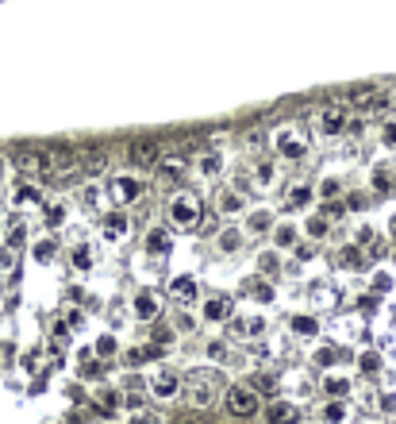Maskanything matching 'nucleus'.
I'll return each instance as SVG.
<instances>
[{
	"label": "nucleus",
	"mask_w": 396,
	"mask_h": 424,
	"mask_svg": "<svg viewBox=\"0 0 396 424\" xmlns=\"http://www.w3.org/2000/svg\"><path fill=\"white\" fill-rule=\"evenodd\" d=\"M270 143H273V150H277L281 158H289V162H300V158H308V132L304 127H297V124H281V127H273V135H270Z\"/></svg>",
	"instance_id": "nucleus-1"
},
{
	"label": "nucleus",
	"mask_w": 396,
	"mask_h": 424,
	"mask_svg": "<svg viewBox=\"0 0 396 424\" xmlns=\"http://www.w3.org/2000/svg\"><path fill=\"white\" fill-rule=\"evenodd\" d=\"M200 212H204V208H200V197H197V193H189V189L174 193L170 205H165V217H170V224H174V228H192Z\"/></svg>",
	"instance_id": "nucleus-2"
},
{
	"label": "nucleus",
	"mask_w": 396,
	"mask_h": 424,
	"mask_svg": "<svg viewBox=\"0 0 396 424\" xmlns=\"http://www.w3.org/2000/svg\"><path fill=\"white\" fill-rule=\"evenodd\" d=\"M147 193V182L135 174H119L112 182H104V201L108 205H135V201Z\"/></svg>",
	"instance_id": "nucleus-3"
},
{
	"label": "nucleus",
	"mask_w": 396,
	"mask_h": 424,
	"mask_svg": "<svg viewBox=\"0 0 396 424\" xmlns=\"http://www.w3.org/2000/svg\"><path fill=\"white\" fill-rule=\"evenodd\" d=\"M315 124H320V132L327 135V139L343 135V132L350 127V112H347V104H338V100L323 104V109H320V116H315Z\"/></svg>",
	"instance_id": "nucleus-4"
},
{
	"label": "nucleus",
	"mask_w": 396,
	"mask_h": 424,
	"mask_svg": "<svg viewBox=\"0 0 396 424\" xmlns=\"http://www.w3.org/2000/svg\"><path fill=\"white\" fill-rule=\"evenodd\" d=\"M100 235H104L108 243H124L127 235H131V217H127V212H119V208L104 212V220H100Z\"/></svg>",
	"instance_id": "nucleus-5"
},
{
	"label": "nucleus",
	"mask_w": 396,
	"mask_h": 424,
	"mask_svg": "<svg viewBox=\"0 0 396 424\" xmlns=\"http://www.w3.org/2000/svg\"><path fill=\"white\" fill-rule=\"evenodd\" d=\"M223 401H227V413L231 416H254L258 413V398H254V390H242V386H231V390L223 393Z\"/></svg>",
	"instance_id": "nucleus-6"
},
{
	"label": "nucleus",
	"mask_w": 396,
	"mask_h": 424,
	"mask_svg": "<svg viewBox=\"0 0 396 424\" xmlns=\"http://www.w3.org/2000/svg\"><path fill=\"white\" fill-rule=\"evenodd\" d=\"M12 162H16V170H24V174H50V150L24 147V150L12 155Z\"/></svg>",
	"instance_id": "nucleus-7"
},
{
	"label": "nucleus",
	"mask_w": 396,
	"mask_h": 424,
	"mask_svg": "<svg viewBox=\"0 0 396 424\" xmlns=\"http://www.w3.org/2000/svg\"><path fill=\"white\" fill-rule=\"evenodd\" d=\"M150 393H154V398H165V401L181 393V378H177L174 366H158L154 378H150Z\"/></svg>",
	"instance_id": "nucleus-8"
},
{
	"label": "nucleus",
	"mask_w": 396,
	"mask_h": 424,
	"mask_svg": "<svg viewBox=\"0 0 396 424\" xmlns=\"http://www.w3.org/2000/svg\"><path fill=\"white\" fill-rule=\"evenodd\" d=\"M185 398H189V405H192V409H208V405L215 401V386H212V378H204V375L189 378V386H185Z\"/></svg>",
	"instance_id": "nucleus-9"
},
{
	"label": "nucleus",
	"mask_w": 396,
	"mask_h": 424,
	"mask_svg": "<svg viewBox=\"0 0 396 424\" xmlns=\"http://www.w3.org/2000/svg\"><path fill=\"white\" fill-rule=\"evenodd\" d=\"M350 100L358 104V112H381V109H388V93L385 89H370V85H362V89H354L350 93Z\"/></svg>",
	"instance_id": "nucleus-10"
},
{
	"label": "nucleus",
	"mask_w": 396,
	"mask_h": 424,
	"mask_svg": "<svg viewBox=\"0 0 396 424\" xmlns=\"http://www.w3.org/2000/svg\"><path fill=\"white\" fill-rule=\"evenodd\" d=\"M127 158H131V166L154 170V166H158V158H162V147H158V143H150V139H139V143H131Z\"/></svg>",
	"instance_id": "nucleus-11"
},
{
	"label": "nucleus",
	"mask_w": 396,
	"mask_h": 424,
	"mask_svg": "<svg viewBox=\"0 0 396 424\" xmlns=\"http://www.w3.org/2000/svg\"><path fill=\"white\" fill-rule=\"evenodd\" d=\"M131 313L139 316V320H154V316L162 313V301H158V293H154V290H139V293H135V301H131Z\"/></svg>",
	"instance_id": "nucleus-12"
},
{
	"label": "nucleus",
	"mask_w": 396,
	"mask_h": 424,
	"mask_svg": "<svg viewBox=\"0 0 396 424\" xmlns=\"http://www.w3.org/2000/svg\"><path fill=\"white\" fill-rule=\"evenodd\" d=\"M12 205H42V189L31 178H24V182L12 185Z\"/></svg>",
	"instance_id": "nucleus-13"
},
{
	"label": "nucleus",
	"mask_w": 396,
	"mask_h": 424,
	"mask_svg": "<svg viewBox=\"0 0 396 424\" xmlns=\"http://www.w3.org/2000/svg\"><path fill=\"white\" fill-rule=\"evenodd\" d=\"M200 313H204V320H212V324H223V320H231V301L227 297H208L204 305H200Z\"/></svg>",
	"instance_id": "nucleus-14"
},
{
	"label": "nucleus",
	"mask_w": 396,
	"mask_h": 424,
	"mask_svg": "<svg viewBox=\"0 0 396 424\" xmlns=\"http://www.w3.org/2000/svg\"><path fill=\"white\" fill-rule=\"evenodd\" d=\"M197 174L204 178H220L223 174V150H204V155L197 158Z\"/></svg>",
	"instance_id": "nucleus-15"
},
{
	"label": "nucleus",
	"mask_w": 396,
	"mask_h": 424,
	"mask_svg": "<svg viewBox=\"0 0 396 424\" xmlns=\"http://www.w3.org/2000/svg\"><path fill=\"white\" fill-rule=\"evenodd\" d=\"M273 228V212L270 208H247V232L250 235H265Z\"/></svg>",
	"instance_id": "nucleus-16"
},
{
	"label": "nucleus",
	"mask_w": 396,
	"mask_h": 424,
	"mask_svg": "<svg viewBox=\"0 0 396 424\" xmlns=\"http://www.w3.org/2000/svg\"><path fill=\"white\" fill-rule=\"evenodd\" d=\"M220 212L223 217H242V212H247V193L242 189H227L220 197Z\"/></svg>",
	"instance_id": "nucleus-17"
},
{
	"label": "nucleus",
	"mask_w": 396,
	"mask_h": 424,
	"mask_svg": "<svg viewBox=\"0 0 396 424\" xmlns=\"http://www.w3.org/2000/svg\"><path fill=\"white\" fill-rule=\"evenodd\" d=\"M215 247H220L223 255L242 251V232H239V228H223V232H215Z\"/></svg>",
	"instance_id": "nucleus-18"
},
{
	"label": "nucleus",
	"mask_w": 396,
	"mask_h": 424,
	"mask_svg": "<svg viewBox=\"0 0 396 424\" xmlns=\"http://www.w3.org/2000/svg\"><path fill=\"white\" fill-rule=\"evenodd\" d=\"M265 421L270 424H297V405H289V401H273L270 413H265Z\"/></svg>",
	"instance_id": "nucleus-19"
},
{
	"label": "nucleus",
	"mask_w": 396,
	"mask_h": 424,
	"mask_svg": "<svg viewBox=\"0 0 396 424\" xmlns=\"http://www.w3.org/2000/svg\"><path fill=\"white\" fill-rule=\"evenodd\" d=\"M170 293H174L181 305H197V282H192V278H174V282H170Z\"/></svg>",
	"instance_id": "nucleus-20"
},
{
	"label": "nucleus",
	"mask_w": 396,
	"mask_h": 424,
	"mask_svg": "<svg viewBox=\"0 0 396 424\" xmlns=\"http://www.w3.org/2000/svg\"><path fill=\"white\" fill-rule=\"evenodd\" d=\"M323 424H347L350 421V409H347V401L343 398H335V401H327V405H323Z\"/></svg>",
	"instance_id": "nucleus-21"
},
{
	"label": "nucleus",
	"mask_w": 396,
	"mask_h": 424,
	"mask_svg": "<svg viewBox=\"0 0 396 424\" xmlns=\"http://www.w3.org/2000/svg\"><path fill=\"white\" fill-rule=\"evenodd\" d=\"M185 166H189L185 155H162V158H158V174H162V178H181Z\"/></svg>",
	"instance_id": "nucleus-22"
},
{
	"label": "nucleus",
	"mask_w": 396,
	"mask_h": 424,
	"mask_svg": "<svg viewBox=\"0 0 396 424\" xmlns=\"http://www.w3.org/2000/svg\"><path fill=\"white\" fill-rule=\"evenodd\" d=\"M108 170V150H89L81 158V174H104Z\"/></svg>",
	"instance_id": "nucleus-23"
},
{
	"label": "nucleus",
	"mask_w": 396,
	"mask_h": 424,
	"mask_svg": "<svg viewBox=\"0 0 396 424\" xmlns=\"http://www.w3.org/2000/svg\"><path fill=\"white\" fill-rule=\"evenodd\" d=\"M69 258H74L77 270H92V262H97V255H92V243H74Z\"/></svg>",
	"instance_id": "nucleus-24"
},
{
	"label": "nucleus",
	"mask_w": 396,
	"mask_h": 424,
	"mask_svg": "<svg viewBox=\"0 0 396 424\" xmlns=\"http://www.w3.org/2000/svg\"><path fill=\"white\" fill-rule=\"evenodd\" d=\"M54 258H58V240H54V235H47V240L35 243V262L47 267V262H54Z\"/></svg>",
	"instance_id": "nucleus-25"
},
{
	"label": "nucleus",
	"mask_w": 396,
	"mask_h": 424,
	"mask_svg": "<svg viewBox=\"0 0 396 424\" xmlns=\"http://www.w3.org/2000/svg\"><path fill=\"white\" fill-rule=\"evenodd\" d=\"M285 197H289L292 208H308V205H312V185L297 182V185H289V193H285Z\"/></svg>",
	"instance_id": "nucleus-26"
},
{
	"label": "nucleus",
	"mask_w": 396,
	"mask_h": 424,
	"mask_svg": "<svg viewBox=\"0 0 396 424\" xmlns=\"http://www.w3.org/2000/svg\"><path fill=\"white\" fill-rule=\"evenodd\" d=\"M81 205H85V208H100V205H104V185L85 182V185H81Z\"/></svg>",
	"instance_id": "nucleus-27"
},
{
	"label": "nucleus",
	"mask_w": 396,
	"mask_h": 424,
	"mask_svg": "<svg viewBox=\"0 0 396 424\" xmlns=\"http://www.w3.org/2000/svg\"><path fill=\"white\" fill-rule=\"evenodd\" d=\"M147 251L150 255H165V251H170V235H165L162 228H150L147 232Z\"/></svg>",
	"instance_id": "nucleus-28"
},
{
	"label": "nucleus",
	"mask_w": 396,
	"mask_h": 424,
	"mask_svg": "<svg viewBox=\"0 0 396 424\" xmlns=\"http://www.w3.org/2000/svg\"><path fill=\"white\" fill-rule=\"evenodd\" d=\"M270 232H273V243H277V247H297V228L292 224H273Z\"/></svg>",
	"instance_id": "nucleus-29"
},
{
	"label": "nucleus",
	"mask_w": 396,
	"mask_h": 424,
	"mask_svg": "<svg viewBox=\"0 0 396 424\" xmlns=\"http://www.w3.org/2000/svg\"><path fill=\"white\" fill-rule=\"evenodd\" d=\"M323 393H327V398H347L350 382H347V378H338V375H327V378H323Z\"/></svg>",
	"instance_id": "nucleus-30"
},
{
	"label": "nucleus",
	"mask_w": 396,
	"mask_h": 424,
	"mask_svg": "<svg viewBox=\"0 0 396 424\" xmlns=\"http://www.w3.org/2000/svg\"><path fill=\"white\" fill-rule=\"evenodd\" d=\"M27 240V228H24V220L19 217H12L8 220V251H19V243Z\"/></svg>",
	"instance_id": "nucleus-31"
},
{
	"label": "nucleus",
	"mask_w": 396,
	"mask_h": 424,
	"mask_svg": "<svg viewBox=\"0 0 396 424\" xmlns=\"http://www.w3.org/2000/svg\"><path fill=\"white\" fill-rule=\"evenodd\" d=\"M42 220H47V228H62V224H66V205H62V201H54V205H47V212H42Z\"/></svg>",
	"instance_id": "nucleus-32"
},
{
	"label": "nucleus",
	"mask_w": 396,
	"mask_h": 424,
	"mask_svg": "<svg viewBox=\"0 0 396 424\" xmlns=\"http://www.w3.org/2000/svg\"><path fill=\"white\" fill-rule=\"evenodd\" d=\"M273 178H277V166H273V162H258L254 166V185H273Z\"/></svg>",
	"instance_id": "nucleus-33"
},
{
	"label": "nucleus",
	"mask_w": 396,
	"mask_h": 424,
	"mask_svg": "<svg viewBox=\"0 0 396 424\" xmlns=\"http://www.w3.org/2000/svg\"><path fill=\"white\" fill-rule=\"evenodd\" d=\"M192 228H200L204 235H215V232H220V220H215V212H200Z\"/></svg>",
	"instance_id": "nucleus-34"
},
{
	"label": "nucleus",
	"mask_w": 396,
	"mask_h": 424,
	"mask_svg": "<svg viewBox=\"0 0 396 424\" xmlns=\"http://www.w3.org/2000/svg\"><path fill=\"white\" fill-rule=\"evenodd\" d=\"M292 332H300V336H315V332H320V324H315L312 316H292Z\"/></svg>",
	"instance_id": "nucleus-35"
},
{
	"label": "nucleus",
	"mask_w": 396,
	"mask_h": 424,
	"mask_svg": "<svg viewBox=\"0 0 396 424\" xmlns=\"http://www.w3.org/2000/svg\"><path fill=\"white\" fill-rule=\"evenodd\" d=\"M338 193H343V185H338L335 178H323L320 182V197L323 201H338Z\"/></svg>",
	"instance_id": "nucleus-36"
},
{
	"label": "nucleus",
	"mask_w": 396,
	"mask_h": 424,
	"mask_svg": "<svg viewBox=\"0 0 396 424\" xmlns=\"http://www.w3.org/2000/svg\"><path fill=\"white\" fill-rule=\"evenodd\" d=\"M119 405H124V393H100V409L104 413H119Z\"/></svg>",
	"instance_id": "nucleus-37"
},
{
	"label": "nucleus",
	"mask_w": 396,
	"mask_h": 424,
	"mask_svg": "<svg viewBox=\"0 0 396 424\" xmlns=\"http://www.w3.org/2000/svg\"><path fill=\"white\" fill-rule=\"evenodd\" d=\"M308 235H312V240H323V235H327V217H312L308 220Z\"/></svg>",
	"instance_id": "nucleus-38"
},
{
	"label": "nucleus",
	"mask_w": 396,
	"mask_h": 424,
	"mask_svg": "<svg viewBox=\"0 0 396 424\" xmlns=\"http://www.w3.org/2000/svg\"><path fill=\"white\" fill-rule=\"evenodd\" d=\"M388 182H393V174H388L385 166L373 170V189H377V193H385V189H388Z\"/></svg>",
	"instance_id": "nucleus-39"
},
{
	"label": "nucleus",
	"mask_w": 396,
	"mask_h": 424,
	"mask_svg": "<svg viewBox=\"0 0 396 424\" xmlns=\"http://www.w3.org/2000/svg\"><path fill=\"white\" fill-rule=\"evenodd\" d=\"M381 139H385L388 147H396V116L385 120V127H381Z\"/></svg>",
	"instance_id": "nucleus-40"
},
{
	"label": "nucleus",
	"mask_w": 396,
	"mask_h": 424,
	"mask_svg": "<svg viewBox=\"0 0 396 424\" xmlns=\"http://www.w3.org/2000/svg\"><path fill=\"white\" fill-rule=\"evenodd\" d=\"M97 355H116V340H112V336H100L97 340Z\"/></svg>",
	"instance_id": "nucleus-41"
},
{
	"label": "nucleus",
	"mask_w": 396,
	"mask_h": 424,
	"mask_svg": "<svg viewBox=\"0 0 396 424\" xmlns=\"http://www.w3.org/2000/svg\"><path fill=\"white\" fill-rule=\"evenodd\" d=\"M242 332H247V336H262L265 332V320H262V316H254V320H247V324H242Z\"/></svg>",
	"instance_id": "nucleus-42"
},
{
	"label": "nucleus",
	"mask_w": 396,
	"mask_h": 424,
	"mask_svg": "<svg viewBox=\"0 0 396 424\" xmlns=\"http://www.w3.org/2000/svg\"><path fill=\"white\" fill-rule=\"evenodd\" d=\"M362 370H365V375H377V370H381V359L377 355H362Z\"/></svg>",
	"instance_id": "nucleus-43"
},
{
	"label": "nucleus",
	"mask_w": 396,
	"mask_h": 424,
	"mask_svg": "<svg viewBox=\"0 0 396 424\" xmlns=\"http://www.w3.org/2000/svg\"><path fill=\"white\" fill-rule=\"evenodd\" d=\"M315 255H320L315 243H300V247H297V258H304V262H308V258H315Z\"/></svg>",
	"instance_id": "nucleus-44"
},
{
	"label": "nucleus",
	"mask_w": 396,
	"mask_h": 424,
	"mask_svg": "<svg viewBox=\"0 0 396 424\" xmlns=\"http://www.w3.org/2000/svg\"><path fill=\"white\" fill-rule=\"evenodd\" d=\"M358 258H362V251H358V247H347V251H343V262H347V267H354Z\"/></svg>",
	"instance_id": "nucleus-45"
},
{
	"label": "nucleus",
	"mask_w": 396,
	"mask_h": 424,
	"mask_svg": "<svg viewBox=\"0 0 396 424\" xmlns=\"http://www.w3.org/2000/svg\"><path fill=\"white\" fill-rule=\"evenodd\" d=\"M254 390H273V378L270 375H258L254 378Z\"/></svg>",
	"instance_id": "nucleus-46"
},
{
	"label": "nucleus",
	"mask_w": 396,
	"mask_h": 424,
	"mask_svg": "<svg viewBox=\"0 0 396 424\" xmlns=\"http://www.w3.org/2000/svg\"><path fill=\"white\" fill-rule=\"evenodd\" d=\"M254 293H258V301H273V290H270V285H258Z\"/></svg>",
	"instance_id": "nucleus-47"
},
{
	"label": "nucleus",
	"mask_w": 396,
	"mask_h": 424,
	"mask_svg": "<svg viewBox=\"0 0 396 424\" xmlns=\"http://www.w3.org/2000/svg\"><path fill=\"white\" fill-rule=\"evenodd\" d=\"M131 424H154V421H150L147 413H135V416H131Z\"/></svg>",
	"instance_id": "nucleus-48"
},
{
	"label": "nucleus",
	"mask_w": 396,
	"mask_h": 424,
	"mask_svg": "<svg viewBox=\"0 0 396 424\" xmlns=\"http://www.w3.org/2000/svg\"><path fill=\"white\" fill-rule=\"evenodd\" d=\"M185 424H192V421H185Z\"/></svg>",
	"instance_id": "nucleus-49"
}]
</instances>
